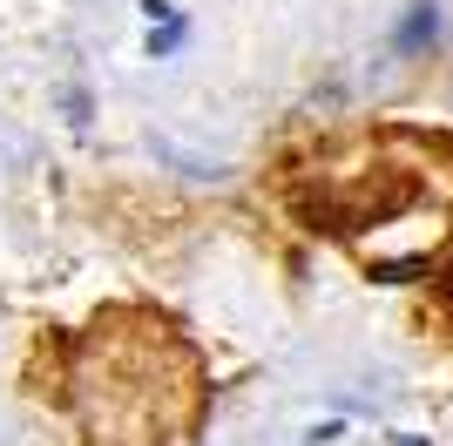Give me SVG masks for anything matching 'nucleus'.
I'll use <instances>...</instances> for the list:
<instances>
[{"label": "nucleus", "instance_id": "obj_1", "mask_svg": "<svg viewBox=\"0 0 453 446\" xmlns=\"http://www.w3.org/2000/svg\"><path fill=\"white\" fill-rule=\"evenodd\" d=\"M399 446H426V440H419V433H399Z\"/></svg>", "mask_w": 453, "mask_h": 446}]
</instances>
